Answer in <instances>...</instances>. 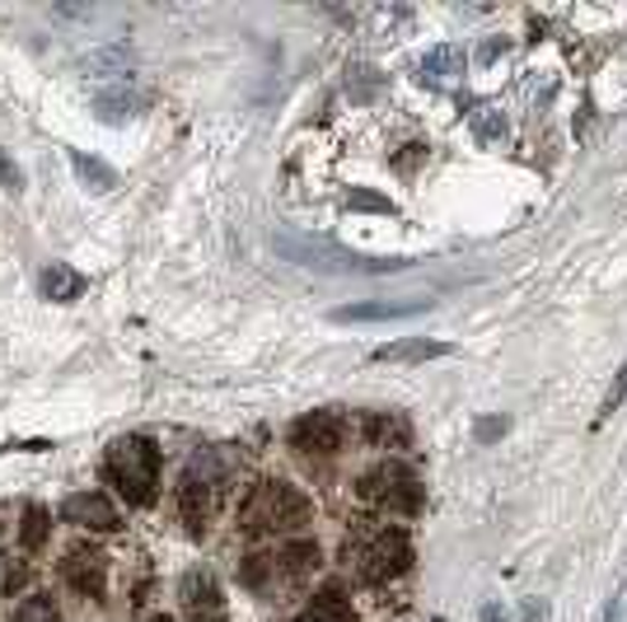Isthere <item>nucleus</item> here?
Segmentation results:
<instances>
[{
  "mask_svg": "<svg viewBox=\"0 0 627 622\" xmlns=\"http://www.w3.org/2000/svg\"><path fill=\"white\" fill-rule=\"evenodd\" d=\"M234 473H239V459L230 449H207L188 464V473H183V482H178V515L193 534H207V524H211Z\"/></svg>",
  "mask_w": 627,
  "mask_h": 622,
  "instance_id": "obj_2",
  "label": "nucleus"
},
{
  "mask_svg": "<svg viewBox=\"0 0 627 622\" xmlns=\"http://www.w3.org/2000/svg\"><path fill=\"white\" fill-rule=\"evenodd\" d=\"M356 497H361V506L384 510V515H417L421 482H417V473H413L408 464L384 459V464H375L371 473H361Z\"/></svg>",
  "mask_w": 627,
  "mask_h": 622,
  "instance_id": "obj_6",
  "label": "nucleus"
},
{
  "mask_svg": "<svg viewBox=\"0 0 627 622\" xmlns=\"http://www.w3.org/2000/svg\"><path fill=\"white\" fill-rule=\"evenodd\" d=\"M431 300H403V304H394V300H375V304H352V309H338V323H371V319H408V314H421Z\"/></svg>",
  "mask_w": 627,
  "mask_h": 622,
  "instance_id": "obj_13",
  "label": "nucleus"
},
{
  "mask_svg": "<svg viewBox=\"0 0 627 622\" xmlns=\"http://www.w3.org/2000/svg\"><path fill=\"white\" fill-rule=\"evenodd\" d=\"M623 398H627V365H623V370H618V384H614V389H608V398H604V416L614 412V408H618Z\"/></svg>",
  "mask_w": 627,
  "mask_h": 622,
  "instance_id": "obj_23",
  "label": "nucleus"
},
{
  "mask_svg": "<svg viewBox=\"0 0 627 622\" xmlns=\"http://www.w3.org/2000/svg\"><path fill=\"white\" fill-rule=\"evenodd\" d=\"M10 622H62V618H57V603H52L47 595H29L20 609H14Z\"/></svg>",
  "mask_w": 627,
  "mask_h": 622,
  "instance_id": "obj_21",
  "label": "nucleus"
},
{
  "mask_svg": "<svg viewBox=\"0 0 627 622\" xmlns=\"http://www.w3.org/2000/svg\"><path fill=\"white\" fill-rule=\"evenodd\" d=\"M282 253L305 267H333V271H384V267H403V263H371V258H356V253H342L333 244H300V240H282Z\"/></svg>",
  "mask_w": 627,
  "mask_h": 622,
  "instance_id": "obj_9",
  "label": "nucleus"
},
{
  "mask_svg": "<svg viewBox=\"0 0 627 622\" xmlns=\"http://www.w3.org/2000/svg\"><path fill=\"white\" fill-rule=\"evenodd\" d=\"M417 70H421V80H431V85H446V80H454L459 70H464V47H454V43H440V47H431L427 57L417 62Z\"/></svg>",
  "mask_w": 627,
  "mask_h": 622,
  "instance_id": "obj_14",
  "label": "nucleus"
},
{
  "mask_svg": "<svg viewBox=\"0 0 627 622\" xmlns=\"http://www.w3.org/2000/svg\"><path fill=\"white\" fill-rule=\"evenodd\" d=\"M309 520V497L290 482H257L239 506V529L249 538H282Z\"/></svg>",
  "mask_w": 627,
  "mask_h": 622,
  "instance_id": "obj_4",
  "label": "nucleus"
},
{
  "mask_svg": "<svg viewBox=\"0 0 627 622\" xmlns=\"http://www.w3.org/2000/svg\"><path fill=\"white\" fill-rule=\"evenodd\" d=\"M103 478L127 506H155L160 497V449L145 435H118L103 454Z\"/></svg>",
  "mask_w": 627,
  "mask_h": 622,
  "instance_id": "obj_1",
  "label": "nucleus"
},
{
  "mask_svg": "<svg viewBox=\"0 0 627 622\" xmlns=\"http://www.w3.org/2000/svg\"><path fill=\"white\" fill-rule=\"evenodd\" d=\"M62 520L76 524V529H89V534H113L122 524L118 506L103 497V491H76V497L62 501Z\"/></svg>",
  "mask_w": 627,
  "mask_h": 622,
  "instance_id": "obj_10",
  "label": "nucleus"
},
{
  "mask_svg": "<svg viewBox=\"0 0 627 622\" xmlns=\"http://www.w3.org/2000/svg\"><path fill=\"white\" fill-rule=\"evenodd\" d=\"M290 449L319 454V459L338 454L342 449V416H333V412H305L300 422L290 426Z\"/></svg>",
  "mask_w": 627,
  "mask_h": 622,
  "instance_id": "obj_8",
  "label": "nucleus"
},
{
  "mask_svg": "<svg viewBox=\"0 0 627 622\" xmlns=\"http://www.w3.org/2000/svg\"><path fill=\"white\" fill-rule=\"evenodd\" d=\"M300 622H356V609H352V599H346L342 590H323V595L305 609Z\"/></svg>",
  "mask_w": 627,
  "mask_h": 622,
  "instance_id": "obj_16",
  "label": "nucleus"
},
{
  "mask_svg": "<svg viewBox=\"0 0 627 622\" xmlns=\"http://www.w3.org/2000/svg\"><path fill=\"white\" fill-rule=\"evenodd\" d=\"M361 435H365V445H375V449H408L413 426L403 412H365Z\"/></svg>",
  "mask_w": 627,
  "mask_h": 622,
  "instance_id": "obj_12",
  "label": "nucleus"
},
{
  "mask_svg": "<svg viewBox=\"0 0 627 622\" xmlns=\"http://www.w3.org/2000/svg\"><path fill=\"white\" fill-rule=\"evenodd\" d=\"M47 534H52V515H47V506L29 501V506H24V520H20V543L29 547V553H38V547L47 543Z\"/></svg>",
  "mask_w": 627,
  "mask_h": 622,
  "instance_id": "obj_18",
  "label": "nucleus"
},
{
  "mask_svg": "<svg viewBox=\"0 0 627 622\" xmlns=\"http://www.w3.org/2000/svg\"><path fill=\"white\" fill-rule=\"evenodd\" d=\"M483 622H502V609H496V603H487V609H483Z\"/></svg>",
  "mask_w": 627,
  "mask_h": 622,
  "instance_id": "obj_28",
  "label": "nucleus"
},
{
  "mask_svg": "<svg viewBox=\"0 0 627 622\" xmlns=\"http://www.w3.org/2000/svg\"><path fill=\"white\" fill-rule=\"evenodd\" d=\"M141 103H145V99L136 95V89H127V85H118V89H103V95H95V108H99V113H103L108 122L132 118Z\"/></svg>",
  "mask_w": 627,
  "mask_h": 622,
  "instance_id": "obj_17",
  "label": "nucleus"
},
{
  "mask_svg": "<svg viewBox=\"0 0 627 622\" xmlns=\"http://www.w3.org/2000/svg\"><path fill=\"white\" fill-rule=\"evenodd\" d=\"M85 290V277L80 271H70L66 263H52L47 271H43V296L47 300H57V304H70Z\"/></svg>",
  "mask_w": 627,
  "mask_h": 622,
  "instance_id": "obj_15",
  "label": "nucleus"
},
{
  "mask_svg": "<svg viewBox=\"0 0 627 622\" xmlns=\"http://www.w3.org/2000/svg\"><path fill=\"white\" fill-rule=\"evenodd\" d=\"M506 431V422H483L477 426V435H483V441H492V435H502Z\"/></svg>",
  "mask_w": 627,
  "mask_h": 622,
  "instance_id": "obj_27",
  "label": "nucleus"
},
{
  "mask_svg": "<svg viewBox=\"0 0 627 622\" xmlns=\"http://www.w3.org/2000/svg\"><path fill=\"white\" fill-rule=\"evenodd\" d=\"M178 599H183V618L188 622H226V590L211 571H188L178 585Z\"/></svg>",
  "mask_w": 627,
  "mask_h": 622,
  "instance_id": "obj_7",
  "label": "nucleus"
},
{
  "mask_svg": "<svg viewBox=\"0 0 627 622\" xmlns=\"http://www.w3.org/2000/svg\"><path fill=\"white\" fill-rule=\"evenodd\" d=\"M352 207H356V211H394L389 201H384V197H371V192H352Z\"/></svg>",
  "mask_w": 627,
  "mask_h": 622,
  "instance_id": "obj_24",
  "label": "nucleus"
},
{
  "mask_svg": "<svg viewBox=\"0 0 627 622\" xmlns=\"http://www.w3.org/2000/svg\"><path fill=\"white\" fill-rule=\"evenodd\" d=\"M70 169H76V178L85 182L89 192H108V188H118V174L108 169V164H99V159H89V155H70Z\"/></svg>",
  "mask_w": 627,
  "mask_h": 622,
  "instance_id": "obj_20",
  "label": "nucleus"
},
{
  "mask_svg": "<svg viewBox=\"0 0 627 622\" xmlns=\"http://www.w3.org/2000/svg\"><path fill=\"white\" fill-rule=\"evenodd\" d=\"M473 132H477V141H483V145H492V141L506 136V118L496 113V108H483V113L473 118Z\"/></svg>",
  "mask_w": 627,
  "mask_h": 622,
  "instance_id": "obj_22",
  "label": "nucleus"
},
{
  "mask_svg": "<svg viewBox=\"0 0 627 622\" xmlns=\"http://www.w3.org/2000/svg\"><path fill=\"white\" fill-rule=\"evenodd\" d=\"M314 566H319V547L300 538V543H282V547H272V553L249 557L239 580H244L253 595H282L290 585H300Z\"/></svg>",
  "mask_w": 627,
  "mask_h": 622,
  "instance_id": "obj_5",
  "label": "nucleus"
},
{
  "mask_svg": "<svg viewBox=\"0 0 627 622\" xmlns=\"http://www.w3.org/2000/svg\"><path fill=\"white\" fill-rule=\"evenodd\" d=\"M62 580L80 599H103V590H108V557L95 553V547H76V553H66V562H62Z\"/></svg>",
  "mask_w": 627,
  "mask_h": 622,
  "instance_id": "obj_11",
  "label": "nucleus"
},
{
  "mask_svg": "<svg viewBox=\"0 0 627 622\" xmlns=\"http://www.w3.org/2000/svg\"><path fill=\"white\" fill-rule=\"evenodd\" d=\"M346 566L365 585H389L413 566V538L398 524H361L346 538Z\"/></svg>",
  "mask_w": 627,
  "mask_h": 622,
  "instance_id": "obj_3",
  "label": "nucleus"
},
{
  "mask_svg": "<svg viewBox=\"0 0 627 622\" xmlns=\"http://www.w3.org/2000/svg\"><path fill=\"white\" fill-rule=\"evenodd\" d=\"M502 52H506V43H483V52H477V62H496V57H502Z\"/></svg>",
  "mask_w": 627,
  "mask_h": 622,
  "instance_id": "obj_26",
  "label": "nucleus"
},
{
  "mask_svg": "<svg viewBox=\"0 0 627 622\" xmlns=\"http://www.w3.org/2000/svg\"><path fill=\"white\" fill-rule=\"evenodd\" d=\"M0 178H6V188H10V192H20V169H10L6 155H0Z\"/></svg>",
  "mask_w": 627,
  "mask_h": 622,
  "instance_id": "obj_25",
  "label": "nucleus"
},
{
  "mask_svg": "<svg viewBox=\"0 0 627 622\" xmlns=\"http://www.w3.org/2000/svg\"><path fill=\"white\" fill-rule=\"evenodd\" d=\"M450 346L446 342H427V337H417V342H394V346H380L375 360H431V356H446Z\"/></svg>",
  "mask_w": 627,
  "mask_h": 622,
  "instance_id": "obj_19",
  "label": "nucleus"
}]
</instances>
